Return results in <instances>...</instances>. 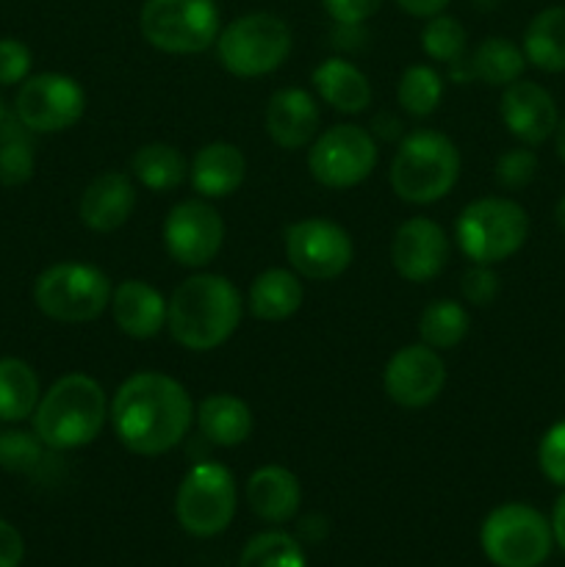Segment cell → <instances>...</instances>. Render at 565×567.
<instances>
[{
    "label": "cell",
    "instance_id": "obj_1",
    "mask_svg": "<svg viewBox=\"0 0 565 567\" xmlns=\"http://www.w3.org/2000/svg\"><path fill=\"white\" fill-rule=\"evenodd\" d=\"M109 419L127 452L161 457L172 452L194 424V404L186 388L161 371H138L116 388Z\"/></svg>",
    "mask_w": 565,
    "mask_h": 567
},
{
    "label": "cell",
    "instance_id": "obj_2",
    "mask_svg": "<svg viewBox=\"0 0 565 567\" xmlns=\"http://www.w3.org/2000/svg\"><path fill=\"white\" fill-rule=\"evenodd\" d=\"M242 293L222 275L186 277L166 302V330L188 352H210L238 330Z\"/></svg>",
    "mask_w": 565,
    "mask_h": 567
},
{
    "label": "cell",
    "instance_id": "obj_3",
    "mask_svg": "<svg viewBox=\"0 0 565 567\" xmlns=\"http://www.w3.org/2000/svg\"><path fill=\"white\" fill-rule=\"evenodd\" d=\"M31 419L33 435L50 452H72L89 446L103 432L109 402L94 377L66 374L42 393Z\"/></svg>",
    "mask_w": 565,
    "mask_h": 567
},
{
    "label": "cell",
    "instance_id": "obj_4",
    "mask_svg": "<svg viewBox=\"0 0 565 567\" xmlns=\"http://www.w3.org/2000/svg\"><path fill=\"white\" fill-rule=\"evenodd\" d=\"M460 177V153L438 131H413L399 142L391 161L393 194L410 205H430L446 197Z\"/></svg>",
    "mask_w": 565,
    "mask_h": 567
},
{
    "label": "cell",
    "instance_id": "obj_5",
    "mask_svg": "<svg viewBox=\"0 0 565 567\" xmlns=\"http://www.w3.org/2000/svg\"><path fill=\"white\" fill-rule=\"evenodd\" d=\"M454 236L471 264L493 266L524 247L530 216L515 199L482 197L465 205L454 225Z\"/></svg>",
    "mask_w": 565,
    "mask_h": 567
},
{
    "label": "cell",
    "instance_id": "obj_6",
    "mask_svg": "<svg viewBox=\"0 0 565 567\" xmlns=\"http://www.w3.org/2000/svg\"><path fill=\"white\" fill-rule=\"evenodd\" d=\"M291 28L280 17L253 11L222 28L216 37V55L230 75L260 78L282 66L291 55Z\"/></svg>",
    "mask_w": 565,
    "mask_h": 567
},
{
    "label": "cell",
    "instance_id": "obj_7",
    "mask_svg": "<svg viewBox=\"0 0 565 567\" xmlns=\"http://www.w3.org/2000/svg\"><path fill=\"white\" fill-rule=\"evenodd\" d=\"M111 280L92 264H55L33 282V302L48 319L64 324H83L105 313L111 305Z\"/></svg>",
    "mask_w": 565,
    "mask_h": 567
},
{
    "label": "cell",
    "instance_id": "obj_8",
    "mask_svg": "<svg viewBox=\"0 0 565 567\" xmlns=\"http://www.w3.org/2000/svg\"><path fill=\"white\" fill-rule=\"evenodd\" d=\"M138 28L164 53H203L222 31L219 6L216 0H144Z\"/></svg>",
    "mask_w": 565,
    "mask_h": 567
},
{
    "label": "cell",
    "instance_id": "obj_9",
    "mask_svg": "<svg viewBox=\"0 0 565 567\" xmlns=\"http://www.w3.org/2000/svg\"><path fill=\"white\" fill-rule=\"evenodd\" d=\"M480 543L496 567H541L552 554L554 532L535 507L510 502L487 515Z\"/></svg>",
    "mask_w": 565,
    "mask_h": 567
},
{
    "label": "cell",
    "instance_id": "obj_10",
    "mask_svg": "<svg viewBox=\"0 0 565 567\" xmlns=\"http://www.w3.org/2000/svg\"><path fill=\"white\" fill-rule=\"evenodd\" d=\"M177 524L194 537H216L236 515V482L222 463H197L175 496Z\"/></svg>",
    "mask_w": 565,
    "mask_h": 567
},
{
    "label": "cell",
    "instance_id": "obj_11",
    "mask_svg": "<svg viewBox=\"0 0 565 567\" xmlns=\"http://www.w3.org/2000/svg\"><path fill=\"white\" fill-rule=\"evenodd\" d=\"M282 244L291 269L305 280H336L355 258L352 236L325 216H308L288 225Z\"/></svg>",
    "mask_w": 565,
    "mask_h": 567
},
{
    "label": "cell",
    "instance_id": "obj_12",
    "mask_svg": "<svg viewBox=\"0 0 565 567\" xmlns=\"http://www.w3.org/2000/svg\"><path fill=\"white\" fill-rule=\"evenodd\" d=\"M377 166V142L358 125H332L310 144L308 169L327 188H352Z\"/></svg>",
    "mask_w": 565,
    "mask_h": 567
},
{
    "label": "cell",
    "instance_id": "obj_13",
    "mask_svg": "<svg viewBox=\"0 0 565 567\" xmlns=\"http://www.w3.org/2000/svg\"><path fill=\"white\" fill-rule=\"evenodd\" d=\"M86 111L81 83L61 72H42L20 83L14 116L31 133H61L75 125Z\"/></svg>",
    "mask_w": 565,
    "mask_h": 567
},
{
    "label": "cell",
    "instance_id": "obj_14",
    "mask_svg": "<svg viewBox=\"0 0 565 567\" xmlns=\"http://www.w3.org/2000/svg\"><path fill=\"white\" fill-rule=\"evenodd\" d=\"M225 244V221L205 199H183L164 219V247L172 260L203 269Z\"/></svg>",
    "mask_w": 565,
    "mask_h": 567
},
{
    "label": "cell",
    "instance_id": "obj_15",
    "mask_svg": "<svg viewBox=\"0 0 565 567\" xmlns=\"http://www.w3.org/2000/svg\"><path fill=\"white\" fill-rule=\"evenodd\" d=\"M443 385H446V365L441 354L427 343L397 349L382 371V388L399 408H427L441 396Z\"/></svg>",
    "mask_w": 565,
    "mask_h": 567
},
{
    "label": "cell",
    "instance_id": "obj_16",
    "mask_svg": "<svg viewBox=\"0 0 565 567\" xmlns=\"http://www.w3.org/2000/svg\"><path fill=\"white\" fill-rule=\"evenodd\" d=\"M391 264L408 282H430L446 269L449 238L438 221L413 216L393 233Z\"/></svg>",
    "mask_w": 565,
    "mask_h": 567
},
{
    "label": "cell",
    "instance_id": "obj_17",
    "mask_svg": "<svg viewBox=\"0 0 565 567\" xmlns=\"http://www.w3.org/2000/svg\"><path fill=\"white\" fill-rule=\"evenodd\" d=\"M502 122L518 142L543 144L559 125L554 97L543 86L532 81H515L504 86L502 94Z\"/></svg>",
    "mask_w": 565,
    "mask_h": 567
},
{
    "label": "cell",
    "instance_id": "obj_18",
    "mask_svg": "<svg viewBox=\"0 0 565 567\" xmlns=\"http://www.w3.org/2000/svg\"><path fill=\"white\" fill-rule=\"evenodd\" d=\"M136 208V188L125 172H100L81 194L78 216L94 233H114L131 219Z\"/></svg>",
    "mask_w": 565,
    "mask_h": 567
},
{
    "label": "cell",
    "instance_id": "obj_19",
    "mask_svg": "<svg viewBox=\"0 0 565 567\" xmlns=\"http://www.w3.org/2000/svg\"><path fill=\"white\" fill-rule=\"evenodd\" d=\"M321 114L314 94L299 86L277 89L266 103V133L282 150H299L319 133Z\"/></svg>",
    "mask_w": 565,
    "mask_h": 567
},
{
    "label": "cell",
    "instance_id": "obj_20",
    "mask_svg": "<svg viewBox=\"0 0 565 567\" xmlns=\"http://www.w3.org/2000/svg\"><path fill=\"white\" fill-rule=\"evenodd\" d=\"M111 316L125 336L153 338L166 327V299L144 280H125L111 291Z\"/></svg>",
    "mask_w": 565,
    "mask_h": 567
},
{
    "label": "cell",
    "instance_id": "obj_21",
    "mask_svg": "<svg viewBox=\"0 0 565 567\" xmlns=\"http://www.w3.org/2000/svg\"><path fill=\"white\" fill-rule=\"evenodd\" d=\"M247 175V158L230 142H210L194 153L188 164V181L205 199H222L238 192Z\"/></svg>",
    "mask_w": 565,
    "mask_h": 567
},
{
    "label": "cell",
    "instance_id": "obj_22",
    "mask_svg": "<svg viewBox=\"0 0 565 567\" xmlns=\"http://www.w3.org/2000/svg\"><path fill=\"white\" fill-rule=\"evenodd\" d=\"M247 504L266 524H286L299 513L302 487L282 465H264L247 480Z\"/></svg>",
    "mask_w": 565,
    "mask_h": 567
},
{
    "label": "cell",
    "instance_id": "obj_23",
    "mask_svg": "<svg viewBox=\"0 0 565 567\" xmlns=\"http://www.w3.org/2000/svg\"><path fill=\"white\" fill-rule=\"evenodd\" d=\"M194 419H197L205 441L222 449L242 446L253 435V413H249L247 402H242L233 393H210V396H205Z\"/></svg>",
    "mask_w": 565,
    "mask_h": 567
},
{
    "label": "cell",
    "instance_id": "obj_24",
    "mask_svg": "<svg viewBox=\"0 0 565 567\" xmlns=\"http://www.w3.org/2000/svg\"><path fill=\"white\" fill-rule=\"evenodd\" d=\"M314 89L341 114H360L371 105V83L352 61L327 59L314 70Z\"/></svg>",
    "mask_w": 565,
    "mask_h": 567
},
{
    "label": "cell",
    "instance_id": "obj_25",
    "mask_svg": "<svg viewBox=\"0 0 565 567\" xmlns=\"http://www.w3.org/2000/svg\"><path fill=\"white\" fill-rule=\"evenodd\" d=\"M305 288L297 271L266 269L249 286V313L260 321H286L302 308Z\"/></svg>",
    "mask_w": 565,
    "mask_h": 567
},
{
    "label": "cell",
    "instance_id": "obj_26",
    "mask_svg": "<svg viewBox=\"0 0 565 567\" xmlns=\"http://www.w3.org/2000/svg\"><path fill=\"white\" fill-rule=\"evenodd\" d=\"M524 55L543 72H565V9L552 6L532 17L524 31Z\"/></svg>",
    "mask_w": 565,
    "mask_h": 567
},
{
    "label": "cell",
    "instance_id": "obj_27",
    "mask_svg": "<svg viewBox=\"0 0 565 567\" xmlns=\"http://www.w3.org/2000/svg\"><path fill=\"white\" fill-rule=\"evenodd\" d=\"M39 377L25 360L0 358V421L20 424L39 404Z\"/></svg>",
    "mask_w": 565,
    "mask_h": 567
},
{
    "label": "cell",
    "instance_id": "obj_28",
    "mask_svg": "<svg viewBox=\"0 0 565 567\" xmlns=\"http://www.w3.org/2000/svg\"><path fill=\"white\" fill-rule=\"evenodd\" d=\"M465 64H469V78H476L487 86H510L524 72L526 55L510 39L487 37L485 42L476 44Z\"/></svg>",
    "mask_w": 565,
    "mask_h": 567
},
{
    "label": "cell",
    "instance_id": "obj_29",
    "mask_svg": "<svg viewBox=\"0 0 565 567\" xmlns=\"http://www.w3.org/2000/svg\"><path fill=\"white\" fill-rule=\"evenodd\" d=\"M131 172L150 192H172V188H177L188 177V164L177 147L153 142L133 153Z\"/></svg>",
    "mask_w": 565,
    "mask_h": 567
},
{
    "label": "cell",
    "instance_id": "obj_30",
    "mask_svg": "<svg viewBox=\"0 0 565 567\" xmlns=\"http://www.w3.org/2000/svg\"><path fill=\"white\" fill-rule=\"evenodd\" d=\"M471 330V316L454 299H435L424 308L419 319L421 343L441 352V349H454Z\"/></svg>",
    "mask_w": 565,
    "mask_h": 567
},
{
    "label": "cell",
    "instance_id": "obj_31",
    "mask_svg": "<svg viewBox=\"0 0 565 567\" xmlns=\"http://www.w3.org/2000/svg\"><path fill=\"white\" fill-rule=\"evenodd\" d=\"M28 127L20 120H6L0 125V186H22L33 177L37 155Z\"/></svg>",
    "mask_w": 565,
    "mask_h": 567
},
{
    "label": "cell",
    "instance_id": "obj_32",
    "mask_svg": "<svg viewBox=\"0 0 565 567\" xmlns=\"http://www.w3.org/2000/svg\"><path fill=\"white\" fill-rule=\"evenodd\" d=\"M443 97V81L435 66L413 64L402 72L397 86V100L402 111H408L415 120L435 114Z\"/></svg>",
    "mask_w": 565,
    "mask_h": 567
},
{
    "label": "cell",
    "instance_id": "obj_33",
    "mask_svg": "<svg viewBox=\"0 0 565 567\" xmlns=\"http://www.w3.org/2000/svg\"><path fill=\"white\" fill-rule=\"evenodd\" d=\"M238 567H308L305 551L286 532H264L244 546Z\"/></svg>",
    "mask_w": 565,
    "mask_h": 567
},
{
    "label": "cell",
    "instance_id": "obj_34",
    "mask_svg": "<svg viewBox=\"0 0 565 567\" xmlns=\"http://www.w3.org/2000/svg\"><path fill=\"white\" fill-rule=\"evenodd\" d=\"M421 48L432 61L454 66L465 55V28L460 25V20L441 11L427 20L424 31H421Z\"/></svg>",
    "mask_w": 565,
    "mask_h": 567
},
{
    "label": "cell",
    "instance_id": "obj_35",
    "mask_svg": "<svg viewBox=\"0 0 565 567\" xmlns=\"http://www.w3.org/2000/svg\"><path fill=\"white\" fill-rule=\"evenodd\" d=\"M44 443L20 430H0V468L33 471L44 460Z\"/></svg>",
    "mask_w": 565,
    "mask_h": 567
},
{
    "label": "cell",
    "instance_id": "obj_36",
    "mask_svg": "<svg viewBox=\"0 0 565 567\" xmlns=\"http://www.w3.org/2000/svg\"><path fill=\"white\" fill-rule=\"evenodd\" d=\"M537 172V155L532 150H510L502 158L496 161V183L510 192H518V188L530 186L535 181Z\"/></svg>",
    "mask_w": 565,
    "mask_h": 567
},
{
    "label": "cell",
    "instance_id": "obj_37",
    "mask_svg": "<svg viewBox=\"0 0 565 567\" xmlns=\"http://www.w3.org/2000/svg\"><path fill=\"white\" fill-rule=\"evenodd\" d=\"M537 463L548 482L565 487V421L554 424L543 435L541 446H537Z\"/></svg>",
    "mask_w": 565,
    "mask_h": 567
},
{
    "label": "cell",
    "instance_id": "obj_38",
    "mask_svg": "<svg viewBox=\"0 0 565 567\" xmlns=\"http://www.w3.org/2000/svg\"><path fill=\"white\" fill-rule=\"evenodd\" d=\"M31 50L20 39H0V86L22 83L31 72Z\"/></svg>",
    "mask_w": 565,
    "mask_h": 567
},
{
    "label": "cell",
    "instance_id": "obj_39",
    "mask_svg": "<svg viewBox=\"0 0 565 567\" xmlns=\"http://www.w3.org/2000/svg\"><path fill=\"white\" fill-rule=\"evenodd\" d=\"M460 291H463L465 302L476 305V308H485L496 299L499 293V277L491 266L474 264L463 275V282H460Z\"/></svg>",
    "mask_w": 565,
    "mask_h": 567
},
{
    "label": "cell",
    "instance_id": "obj_40",
    "mask_svg": "<svg viewBox=\"0 0 565 567\" xmlns=\"http://www.w3.org/2000/svg\"><path fill=\"white\" fill-rule=\"evenodd\" d=\"M321 6L341 28H360L380 11L382 0H321Z\"/></svg>",
    "mask_w": 565,
    "mask_h": 567
},
{
    "label": "cell",
    "instance_id": "obj_41",
    "mask_svg": "<svg viewBox=\"0 0 565 567\" xmlns=\"http://www.w3.org/2000/svg\"><path fill=\"white\" fill-rule=\"evenodd\" d=\"M22 557H25L22 535L9 524V520L0 518V567H20Z\"/></svg>",
    "mask_w": 565,
    "mask_h": 567
},
{
    "label": "cell",
    "instance_id": "obj_42",
    "mask_svg": "<svg viewBox=\"0 0 565 567\" xmlns=\"http://www.w3.org/2000/svg\"><path fill=\"white\" fill-rule=\"evenodd\" d=\"M399 9L410 17H421V20H430V17L441 14L449 6V0H397Z\"/></svg>",
    "mask_w": 565,
    "mask_h": 567
},
{
    "label": "cell",
    "instance_id": "obj_43",
    "mask_svg": "<svg viewBox=\"0 0 565 567\" xmlns=\"http://www.w3.org/2000/svg\"><path fill=\"white\" fill-rule=\"evenodd\" d=\"M552 532L554 540L559 543V548L565 551V496L554 504V515H552Z\"/></svg>",
    "mask_w": 565,
    "mask_h": 567
},
{
    "label": "cell",
    "instance_id": "obj_44",
    "mask_svg": "<svg viewBox=\"0 0 565 567\" xmlns=\"http://www.w3.org/2000/svg\"><path fill=\"white\" fill-rule=\"evenodd\" d=\"M554 133H557V138H554V144H557V155L565 161V120L559 122L557 131H554Z\"/></svg>",
    "mask_w": 565,
    "mask_h": 567
},
{
    "label": "cell",
    "instance_id": "obj_45",
    "mask_svg": "<svg viewBox=\"0 0 565 567\" xmlns=\"http://www.w3.org/2000/svg\"><path fill=\"white\" fill-rule=\"evenodd\" d=\"M554 219H557V225L563 227V230H565V197L559 199L557 208H554Z\"/></svg>",
    "mask_w": 565,
    "mask_h": 567
},
{
    "label": "cell",
    "instance_id": "obj_46",
    "mask_svg": "<svg viewBox=\"0 0 565 567\" xmlns=\"http://www.w3.org/2000/svg\"><path fill=\"white\" fill-rule=\"evenodd\" d=\"M6 120H9V111H6V105H3V97H0V125H3Z\"/></svg>",
    "mask_w": 565,
    "mask_h": 567
}]
</instances>
